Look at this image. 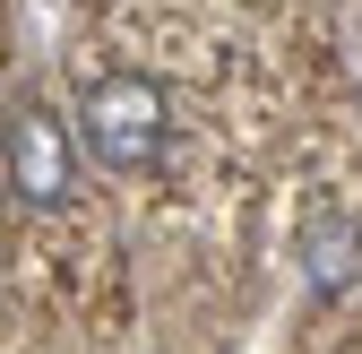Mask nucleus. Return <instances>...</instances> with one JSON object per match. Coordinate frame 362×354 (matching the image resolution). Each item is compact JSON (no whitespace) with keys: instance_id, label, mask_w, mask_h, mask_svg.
<instances>
[{"instance_id":"obj_1","label":"nucleus","mask_w":362,"mask_h":354,"mask_svg":"<svg viewBox=\"0 0 362 354\" xmlns=\"http://www.w3.org/2000/svg\"><path fill=\"white\" fill-rule=\"evenodd\" d=\"M78 121H86V156H95L104 173H156L173 156V96L156 78H139V69L95 78L86 104H78Z\"/></svg>"},{"instance_id":"obj_2","label":"nucleus","mask_w":362,"mask_h":354,"mask_svg":"<svg viewBox=\"0 0 362 354\" xmlns=\"http://www.w3.org/2000/svg\"><path fill=\"white\" fill-rule=\"evenodd\" d=\"M9 190L26 207H69V190H78V139H69V121L52 104H35V96L9 113Z\"/></svg>"},{"instance_id":"obj_3","label":"nucleus","mask_w":362,"mask_h":354,"mask_svg":"<svg viewBox=\"0 0 362 354\" xmlns=\"http://www.w3.org/2000/svg\"><path fill=\"white\" fill-rule=\"evenodd\" d=\"M293 259H302V285L320 294V302H345L362 285V225H354L345 207H310L302 234H293Z\"/></svg>"}]
</instances>
